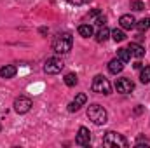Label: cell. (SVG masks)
I'll list each match as a JSON object with an SVG mask.
<instances>
[{"instance_id":"1","label":"cell","mask_w":150,"mask_h":148,"mask_svg":"<svg viewBox=\"0 0 150 148\" xmlns=\"http://www.w3.org/2000/svg\"><path fill=\"white\" fill-rule=\"evenodd\" d=\"M72 45H74V38L68 32H63V33H58L54 42H52V47L58 54H68L72 51Z\"/></svg>"},{"instance_id":"2","label":"cell","mask_w":150,"mask_h":148,"mask_svg":"<svg viewBox=\"0 0 150 148\" xmlns=\"http://www.w3.org/2000/svg\"><path fill=\"white\" fill-rule=\"evenodd\" d=\"M87 117H89V120H93L96 125H103V124L107 122V118H108L107 110H105L101 105H91V106L87 108Z\"/></svg>"},{"instance_id":"3","label":"cell","mask_w":150,"mask_h":148,"mask_svg":"<svg viewBox=\"0 0 150 148\" xmlns=\"http://www.w3.org/2000/svg\"><path fill=\"white\" fill-rule=\"evenodd\" d=\"M103 145H105V147H120V148H127L129 147L127 140H126L122 134L113 132V131H108V132L103 136Z\"/></svg>"},{"instance_id":"4","label":"cell","mask_w":150,"mask_h":148,"mask_svg":"<svg viewBox=\"0 0 150 148\" xmlns=\"http://www.w3.org/2000/svg\"><path fill=\"white\" fill-rule=\"evenodd\" d=\"M91 89H93L94 92H98V94H105V96L112 92V85H110L108 78H105L103 75H96V77H94Z\"/></svg>"},{"instance_id":"5","label":"cell","mask_w":150,"mask_h":148,"mask_svg":"<svg viewBox=\"0 0 150 148\" xmlns=\"http://www.w3.org/2000/svg\"><path fill=\"white\" fill-rule=\"evenodd\" d=\"M63 68H65V63H63L59 58H49V59L44 63V72L49 73V75L59 73Z\"/></svg>"},{"instance_id":"6","label":"cell","mask_w":150,"mask_h":148,"mask_svg":"<svg viewBox=\"0 0 150 148\" xmlns=\"http://www.w3.org/2000/svg\"><path fill=\"white\" fill-rule=\"evenodd\" d=\"M30 108H32V99H30V98H26V96L16 98V101H14V110L18 111V113H26V111H30Z\"/></svg>"},{"instance_id":"7","label":"cell","mask_w":150,"mask_h":148,"mask_svg":"<svg viewBox=\"0 0 150 148\" xmlns=\"http://www.w3.org/2000/svg\"><path fill=\"white\" fill-rule=\"evenodd\" d=\"M115 89H117V92L127 94V92H131V91L134 89V84H133V80H129V78H119V80L115 82Z\"/></svg>"},{"instance_id":"8","label":"cell","mask_w":150,"mask_h":148,"mask_svg":"<svg viewBox=\"0 0 150 148\" xmlns=\"http://www.w3.org/2000/svg\"><path fill=\"white\" fill-rule=\"evenodd\" d=\"M75 143L80 145V147H87V145L91 143V132H89L87 127H80V129H79V134H77V138H75Z\"/></svg>"},{"instance_id":"9","label":"cell","mask_w":150,"mask_h":148,"mask_svg":"<svg viewBox=\"0 0 150 148\" xmlns=\"http://www.w3.org/2000/svg\"><path fill=\"white\" fill-rule=\"evenodd\" d=\"M119 25H120L122 30H133L136 26V21H134V18L131 14H124V16L119 18Z\"/></svg>"},{"instance_id":"10","label":"cell","mask_w":150,"mask_h":148,"mask_svg":"<svg viewBox=\"0 0 150 148\" xmlns=\"http://www.w3.org/2000/svg\"><path fill=\"white\" fill-rule=\"evenodd\" d=\"M86 101H87V96H86L84 92L77 94V98H75L70 105H68V110H70V111H77L80 106H84V105H86Z\"/></svg>"},{"instance_id":"11","label":"cell","mask_w":150,"mask_h":148,"mask_svg":"<svg viewBox=\"0 0 150 148\" xmlns=\"http://www.w3.org/2000/svg\"><path fill=\"white\" fill-rule=\"evenodd\" d=\"M127 49H129L131 56H134V58H143L145 56V47L140 45V44H136V42H131Z\"/></svg>"},{"instance_id":"12","label":"cell","mask_w":150,"mask_h":148,"mask_svg":"<svg viewBox=\"0 0 150 148\" xmlns=\"http://www.w3.org/2000/svg\"><path fill=\"white\" fill-rule=\"evenodd\" d=\"M124 70V63L119 59V58H115V59H112L110 63H108V72L113 75H117V73H120Z\"/></svg>"},{"instance_id":"13","label":"cell","mask_w":150,"mask_h":148,"mask_svg":"<svg viewBox=\"0 0 150 148\" xmlns=\"http://www.w3.org/2000/svg\"><path fill=\"white\" fill-rule=\"evenodd\" d=\"M16 72H18V68L14 65H5V66L0 68V77L2 78H12L16 75Z\"/></svg>"},{"instance_id":"14","label":"cell","mask_w":150,"mask_h":148,"mask_svg":"<svg viewBox=\"0 0 150 148\" xmlns=\"http://www.w3.org/2000/svg\"><path fill=\"white\" fill-rule=\"evenodd\" d=\"M93 33H94V30H93L91 25H80V26H79V35H80V37L89 38V37H93Z\"/></svg>"},{"instance_id":"15","label":"cell","mask_w":150,"mask_h":148,"mask_svg":"<svg viewBox=\"0 0 150 148\" xmlns=\"http://www.w3.org/2000/svg\"><path fill=\"white\" fill-rule=\"evenodd\" d=\"M108 37H110V30L107 26H101L98 30V33H96V40L98 42H105V40H108Z\"/></svg>"},{"instance_id":"16","label":"cell","mask_w":150,"mask_h":148,"mask_svg":"<svg viewBox=\"0 0 150 148\" xmlns=\"http://www.w3.org/2000/svg\"><path fill=\"white\" fill-rule=\"evenodd\" d=\"M117 58H119L122 63H127V61L131 59V52H129V49H124V47L119 49V51H117Z\"/></svg>"},{"instance_id":"17","label":"cell","mask_w":150,"mask_h":148,"mask_svg":"<svg viewBox=\"0 0 150 148\" xmlns=\"http://www.w3.org/2000/svg\"><path fill=\"white\" fill-rule=\"evenodd\" d=\"M136 28L140 30V32H147L150 28V18H143V19H140L138 23H136Z\"/></svg>"},{"instance_id":"18","label":"cell","mask_w":150,"mask_h":148,"mask_svg":"<svg viewBox=\"0 0 150 148\" xmlns=\"http://www.w3.org/2000/svg\"><path fill=\"white\" fill-rule=\"evenodd\" d=\"M110 35H112V38L115 40V42H122V40L126 38V33L122 32V28H119V30L115 28L113 32H110Z\"/></svg>"},{"instance_id":"19","label":"cell","mask_w":150,"mask_h":148,"mask_svg":"<svg viewBox=\"0 0 150 148\" xmlns=\"http://www.w3.org/2000/svg\"><path fill=\"white\" fill-rule=\"evenodd\" d=\"M140 80H142V84H149V82H150V66H145V68H142Z\"/></svg>"},{"instance_id":"20","label":"cell","mask_w":150,"mask_h":148,"mask_svg":"<svg viewBox=\"0 0 150 148\" xmlns=\"http://www.w3.org/2000/svg\"><path fill=\"white\" fill-rule=\"evenodd\" d=\"M77 82H79V80H77V75L75 73H67L65 75V84H67L68 87H74Z\"/></svg>"},{"instance_id":"21","label":"cell","mask_w":150,"mask_h":148,"mask_svg":"<svg viewBox=\"0 0 150 148\" xmlns=\"http://www.w3.org/2000/svg\"><path fill=\"white\" fill-rule=\"evenodd\" d=\"M131 9H133V11H143L145 5H143V2H140V0H131Z\"/></svg>"},{"instance_id":"22","label":"cell","mask_w":150,"mask_h":148,"mask_svg":"<svg viewBox=\"0 0 150 148\" xmlns=\"http://www.w3.org/2000/svg\"><path fill=\"white\" fill-rule=\"evenodd\" d=\"M94 23H96L98 26H105V23H107V18H105V16H103V14L100 12V14H98V16L94 18Z\"/></svg>"},{"instance_id":"23","label":"cell","mask_w":150,"mask_h":148,"mask_svg":"<svg viewBox=\"0 0 150 148\" xmlns=\"http://www.w3.org/2000/svg\"><path fill=\"white\" fill-rule=\"evenodd\" d=\"M67 2H70L72 5H82V4H86L87 0H67Z\"/></svg>"},{"instance_id":"24","label":"cell","mask_w":150,"mask_h":148,"mask_svg":"<svg viewBox=\"0 0 150 148\" xmlns=\"http://www.w3.org/2000/svg\"><path fill=\"white\" fill-rule=\"evenodd\" d=\"M142 111H143V108H142V106H136V108H134V113H136V115H140Z\"/></svg>"},{"instance_id":"25","label":"cell","mask_w":150,"mask_h":148,"mask_svg":"<svg viewBox=\"0 0 150 148\" xmlns=\"http://www.w3.org/2000/svg\"><path fill=\"white\" fill-rule=\"evenodd\" d=\"M142 66H143V65H142V63H140V61H138V63H134V68H136V70H140V68H142Z\"/></svg>"},{"instance_id":"26","label":"cell","mask_w":150,"mask_h":148,"mask_svg":"<svg viewBox=\"0 0 150 148\" xmlns=\"http://www.w3.org/2000/svg\"><path fill=\"white\" fill-rule=\"evenodd\" d=\"M0 131H2V125H0Z\"/></svg>"}]
</instances>
